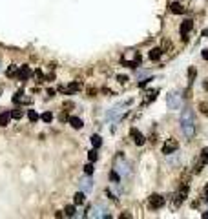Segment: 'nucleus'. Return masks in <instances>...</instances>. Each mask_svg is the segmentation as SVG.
I'll list each match as a JSON object with an SVG mask.
<instances>
[{
	"label": "nucleus",
	"mask_w": 208,
	"mask_h": 219,
	"mask_svg": "<svg viewBox=\"0 0 208 219\" xmlns=\"http://www.w3.org/2000/svg\"><path fill=\"white\" fill-rule=\"evenodd\" d=\"M170 11H172L174 15H181V13H185V8H183L179 2H172V4H170Z\"/></svg>",
	"instance_id": "10"
},
{
	"label": "nucleus",
	"mask_w": 208,
	"mask_h": 219,
	"mask_svg": "<svg viewBox=\"0 0 208 219\" xmlns=\"http://www.w3.org/2000/svg\"><path fill=\"white\" fill-rule=\"evenodd\" d=\"M84 172H86L88 175H91V174H93V164H91V161H90V163L84 166Z\"/></svg>",
	"instance_id": "21"
},
{
	"label": "nucleus",
	"mask_w": 208,
	"mask_h": 219,
	"mask_svg": "<svg viewBox=\"0 0 208 219\" xmlns=\"http://www.w3.org/2000/svg\"><path fill=\"white\" fill-rule=\"evenodd\" d=\"M181 130L186 139H192L195 135V121H194V113L190 110H185L181 115Z\"/></svg>",
	"instance_id": "1"
},
{
	"label": "nucleus",
	"mask_w": 208,
	"mask_h": 219,
	"mask_svg": "<svg viewBox=\"0 0 208 219\" xmlns=\"http://www.w3.org/2000/svg\"><path fill=\"white\" fill-rule=\"evenodd\" d=\"M130 135L133 137V141H135V144H144V135H143V133H141V132H139V130H137V128H132V130H130Z\"/></svg>",
	"instance_id": "5"
},
{
	"label": "nucleus",
	"mask_w": 208,
	"mask_h": 219,
	"mask_svg": "<svg viewBox=\"0 0 208 219\" xmlns=\"http://www.w3.org/2000/svg\"><path fill=\"white\" fill-rule=\"evenodd\" d=\"M9 119H11V113H9V112L0 113V126H8V124H9Z\"/></svg>",
	"instance_id": "12"
},
{
	"label": "nucleus",
	"mask_w": 208,
	"mask_h": 219,
	"mask_svg": "<svg viewBox=\"0 0 208 219\" xmlns=\"http://www.w3.org/2000/svg\"><path fill=\"white\" fill-rule=\"evenodd\" d=\"M203 59H205V60H208V50H205V51H203Z\"/></svg>",
	"instance_id": "29"
},
{
	"label": "nucleus",
	"mask_w": 208,
	"mask_h": 219,
	"mask_svg": "<svg viewBox=\"0 0 208 219\" xmlns=\"http://www.w3.org/2000/svg\"><path fill=\"white\" fill-rule=\"evenodd\" d=\"M163 205H164V199H163V196L153 194V196L150 197V206H152V208H161Z\"/></svg>",
	"instance_id": "4"
},
{
	"label": "nucleus",
	"mask_w": 208,
	"mask_h": 219,
	"mask_svg": "<svg viewBox=\"0 0 208 219\" xmlns=\"http://www.w3.org/2000/svg\"><path fill=\"white\" fill-rule=\"evenodd\" d=\"M195 73H197L195 68H190V70H188V79H190V81H194V79H195Z\"/></svg>",
	"instance_id": "24"
},
{
	"label": "nucleus",
	"mask_w": 208,
	"mask_h": 219,
	"mask_svg": "<svg viewBox=\"0 0 208 219\" xmlns=\"http://www.w3.org/2000/svg\"><path fill=\"white\" fill-rule=\"evenodd\" d=\"M168 108L170 110H183V97L179 93L168 95Z\"/></svg>",
	"instance_id": "2"
},
{
	"label": "nucleus",
	"mask_w": 208,
	"mask_h": 219,
	"mask_svg": "<svg viewBox=\"0 0 208 219\" xmlns=\"http://www.w3.org/2000/svg\"><path fill=\"white\" fill-rule=\"evenodd\" d=\"M70 123H71V126L75 130H81V128H82V119H79V117H71Z\"/></svg>",
	"instance_id": "14"
},
{
	"label": "nucleus",
	"mask_w": 208,
	"mask_h": 219,
	"mask_svg": "<svg viewBox=\"0 0 208 219\" xmlns=\"http://www.w3.org/2000/svg\"><path fill=\"white\" fill-rule=\"evenodd\" d=\"M117 79H119V82H122V84H124L126 81H128V77H122V75H119V77H117Z\"/></svg>",
	"instance_id": "27"
},
{
	"label": "nucleus",
	"mask_w": 208,
	"mask_h": 219,
	"mask_svg": "<svg viewBox=\"0 0 208 219\" xmlns=\"http://www.w3.org/2000/svg\"><path fill=\"white\" fill-rule=\"evenodd\" d=\"M97 157H99V154H97V150H91V152H90V155H88V159H90L91 163H95V161H97Z\"/></svg>",
	"instance_id": "23"
},
{
	"label": "nucleus",
	"mask_w": 208,
	"mask_h": 219,
	"mask_svg": "<svg viewBox=\"0 0 208 219\" xmlns=\"http://www.w3.org/2000/svg\"><path fill=\"white\" fill-rule=\"evenodd\" d=\"M64 214H66L68 217H73V216H75V206H66Z\"/></svg>",
	"instance_id": "19"
},
{
	"label": "nucleus",
	"mask_w": 208,
	"mask_h": 219,
	"mask_svg": "<svg viewBox=\"0 0 208 219\" xmlns=\"http://www.w3.org/2000/svg\"><path fill=\"white\" fill-rule=\"evenodd\" d=\"M40 119L44 121V123H51V121H53V113H51V112H46V113L40 115Z\"/></svg>",
	"instance_id": "17"
},
{
	"label": "nucleus",
	"mask_w": 208,
	"mask_h": 219,
	"mask_svg": "<svg viewBox=\"0 0 208 219\" xmlns=\"http://www.w3.org/2000/svg\"><path fill=\"white\" fill-rule=\"evenodd\" d=\"M199 110H201V113L208 115V102H199Z\"/></svg>",
	"instance_id": "20"
},
{
	"label": "nucleus",
	"mask_w": 208,
	"mask_h": 219,
	"mask_svg": "<svg viewBox=\"0 0 208 219\" xmlns=\"http://www.w3.org/2000/svg\"><path fill=\"white\" fill-rule=\"evenodd\" d=\"M205 196L208 197V183H206V186H205Z\"/></svg>",
	"instance_id": "30"
},
{
	"label": "nucleus",
	"mask_w": 208,
	"mask_h": 219,
	"mask_svg": "<svg viewBox=\"0 0 208 219\" xmlns=\"http://www.w3.org/2000/svg\"><path fill=\"white\" fill-rule=\"evenodd\" d=\"M91 188H93V181H91L90 177H88V179H82V181H81V190H82V192L90 194V192H91Z\"/></svg>",
	"instance_id": "9"
},
{
	"label": "nucleus",
	"mask_w": 208,
	"mask_h": 219,
	"mask_svg": "<svg viewBox=\"0 0 208 219\" xmlns=\"http://www.w3.org/2000/svg\"><path fill=\"white\" fill-rule=\"evenodd\" d=\"M203 86H205V90H208V79L205 81V84H203Z\"/></svg>",
	"instance_id": "31"
},
{
	"label": "nucleus",
	"mask_w": 208,
	"mask_h": 219,
	"mask_svg": "<svg viewBox=\"0 0 208 219\" xmlns=\"http://www.w3.org/2000/svg\"><path fill=\"white\" fill-rule=\"evenodd\" d=\"M91 144H93L95 148H99V146L102 144V139H101L99 135H93V137H91Z\"/></svg>",
	"instance_id": "18"
},
{
	"label": "nucleus",
	"mask_w": 208,
	"mask_h": 219,
	"mask_svg": "<svg viewBox=\"0 0 208 219\" xmlns=\"http://www.w3.org/2000/svg\"><path fill=\"white\" fill-rule=\"evenodd\" d=\"M115 170L124 177V175H130V166H128V163H126L122 157L119 155V159H117V166H115Z\"/></svg>",
	"instance_id": "3"
},
{
	"label": "nucleus",
	"mask_w": 208,
	"mask_h": 219,
	"mask_svg": "<svg viewBox=\"0 0 208 219\" xmlns=\"http://www.w3.org/2000/svg\"><path fill=\"white\" fill-rule=\"evenodd\" d=\"M203 217H206V219H208V212H206V214H203Z\"/></svg>",
	"instance_id": "32"
},
{
	"label": "nucleus",
	"mask_w": 208,
	"mask_h": 219,
	"mask_svg": "<svg viewBox=\"0 0 208 219\" xmlns=\"http://www.w3.org/2000/svg\"><path fill=\"white\" fill-rule=\"evenodd\" d=\"M161 53H163L161 48H153V50H150V59H152V60H157V59L161 57Z\"/></svg>",
	"instance_id": "15"
},
{
	"label": "nucleus",
	"mask_w": 208,
	"mask_h": 219,
	"mask_svg": "<svg viewBox=\"0 0 208 219\" xmlns=\"http://www.w3.org/2000/svg\"><path fill=\"white\" fill-rule=\"evenodd\" d=\"M28 119H29L31 123H37V121H39V115H37V112H35V110H29V112H28Z\"/></svg>",
	"instance_id": "16"
},
{
	"label": "nucleus",
	"mask_w": 208,
	"mask_h": 219,
	"mask_svg": "<svg viewBox=\"0 0 208 219\" xmlns=\"http://www.w3.org/2000/svg\"><path fill=\"white\" fill-rule=\"evenodd\" d=\"M84 201H86V192H79V194H75V197H73V203H75V205H82Z\"/></svg>",
	"instance_id": "11"
},
{
	"label": "nucleus",
	"mask_w": 208,
	"mask_h": 219,
	"mask_svg": "<svg viewBox=\"0 0 208 219\" xmlns=\"http://www.w3.org/2000/svg\"><path fill=\"white\" fill-rule=\"evenodd\" d=\"M90 217H108L106 214H104V208L102 206H93V208L90 210V214H88Z\"/></svg>",
	"instance_id": "8"
},
{
	"label": "nucleus",
	"mask_w": 208,
	"mask_h": 219,
	"mask_svg": "<svg viewBox=\"0 0 208 219\" xmlns=\"http://www.w3.org/2000/svg\"><path fill=\"white\" fill-rule=\"evenodd\" d=\"M18 77H20V79H28V77H31V70H29L28 66H22L20 71H18Z\"/></svg>",
	"instance_id": "13"
},
{
	"label": "nucleus",
	"mask_w": 208,
	"mask_h": 219,
	"mask_svg": "<svg viewBox=\"0 0 208 219\" xmlns=\"http://www.w3.org/2000/svg\"><path fill=\"white\" fill-rule=\"evenodd\" d=\"M22 115H24L22 110H15V112H11V117H13V119H22Z\"/></svg>",
	"instance_id": "22"
},
{
	"label": "nucleus",
	"mask_w": 208,
	"mask_h": 219,
	"mask_svg": "<svg viewBox=\"0 0 208 219\" xmlns=\"http://www.w3.org/2000/svg\"><path fill=\"white\" fill-rule=\"evenodd\" d=\"M177 148H179V144H177V141H168L166 144L163 146V154H174V152H175Z\"/></svg>",
	"instance_id": "6"
},
{
	"label": "nucleus",
	"mask_w": 208,
	"mask_h": 219,
	"mask_svg": "<svg viewBox=\"0 0 208 219\" xmlns=\"http://www.w3.org/2000/svg\"><path fill=\"white\" fill-rule=\"evenodd\" d=\"M203 159H205V161H208V148H205V150H203Z\"/></svg>",
	"instance_id": "26"
},
{
	"label": "nucleus",
	"mask_w": 208,
	"mask_h": 219,
	"mask_svg": "<svg viewBox=\"0 0 208 219\" xmlns=\"http://www.w3.org/2000/svg\"><path fill=\"white\" fill-rule=\"evenodd\" d=\"M15 71H17V68H15V66H11V68H8V75H13Z\"/></svg>",
	"instance_id": "25"
},
{
	"label": "nucleus",
	"mask_w": 208,
	"mask_h": 219,
	"mask_svg": "<svg viewBox=\"0 0 208 219\" xmlns=\"http://www.w3.org/2000/svg\"><path fill=\"white\" fill-rule=\"evenodd\" d=\"M192 28H194V22H192V20H185L183 24H181L179 31H181V35H183V39H186V33L190 31Z\"/></svg>",
	"instance_id": "7"
},
{
	"label": "nucleus",
	"mask_w": 208,
	"mask_h": 219,
	"mask_svg": "<svg viewBox=\"0 0 208 219\" xmlns=\"http://www.w3.org/2000/svg\"><path fill=\"white\" fill-rule=\"evenodd\" d=\"M146 75H148V73H146V71H139V79H144Z\"/></svg>",
	"instance_id": "28"
}]
</instances>
